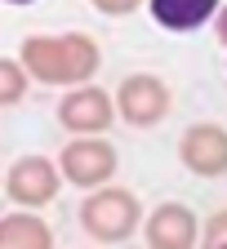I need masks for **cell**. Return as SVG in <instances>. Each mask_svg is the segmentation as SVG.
<instances>
[{
  "label": "cell",
  "instance_id": "6da1fadb",
  "mask_svg": "<svg viewBox=\"0 0 227 249\" xmlns=\"http://www.w3.org/2000/svg\"><path fill=\"white\" fill-rule=\"evenodd\" d=\"M18 62L36 85L72 89V85H89L103 71V45L89 31H58V36L36 31L18 45Z\"/></svg>",
  "mask_w": 227,
  "mask_h": 249
},
{
  "label": "cell",
  "instance_id": "7a4b0ae2",
  "mask_svg": "<svg viewBox=\"0 0 227 249\" xmlns=\"http://www.w3.org/2000/svg\"><path fill=\"white\" fill-rule=\"evenodd\" d=\"M138 223H143V200L129 192V187L103 182V187H94V192H85V200H80V227L98 245L129 240L138 231Z\"/></svg>",
  "mask_w": 227,
  "mask_h": 249
},
{
  "label": "cell",
  "instance_id": "3957f363",
  "mask_svg": "<svg viewBox=\"0 0 227 249\" xmlns=\"http://www.w3.org/2000/svg\"><path fill=\"white\" fill-rule=\"evenodd\" d=\"M112 103H116V120H125L129 129H151L174 111V93L156 71H129L116 85Z\"/></svg>",
  "mask_w": 227,
  "mask_h": 249
},
{
  "label": "cell",
  "instance_id": "277c9868",
  "mask_svg": "<svg viewBox=\"0 0 227 249\" xmlns=\"http://www.w3.org/2000/svg\"><path fill=\"white\" fill-rule=\"evenodd\" d=\"M116 165H120V156L107 142V134H76V138H67V147L58 151L62 182L80 187V192H94V187L112 182L116 178Z\"/></svg>",
  "mask_w": 227,
  "mask_h": 249
},
{
  "label": "cell",
  "instance_id": "5b68a950",
  "mask_svg": "<svg viewBox=\"0 0 227 249\" xmlns=\"http://www.w3.org/2000/svg\"><path fill=\"white\" fill-rule=\"evenodd\" d=\"M0 192L14 200V209H45V205H54L58 192H62L58 160H49V156H18V160L5 169V178H0Z\"/></svg>",
  "mask_w": 227,
  "mask_h": 249
},
{
  "label": "cell",
  "instance_id": "8992f818",
  "mask_svg": "<svg viewBox=\"0 0 227 249\" xmlns=\"http://www.w3.org/2000/svg\"><path fill=\"white\" fill-rule=\"evenodd\" d=\"M58 124L67 129L72 138L76 134H107L116 124V103L103 85H72L67 93L58 98Z\"/></svg>",
  "mask_w": 227,
  "mask_h": 249
},
{
  "label": "cell",
  "instance_id": "52a82bcc",
  "mask_svg": "<svg viewBox=\"0 0 227 249\" xmlns=\"http://www.w3.org/2000/svg\"><path fill=\"white\" fill-rule=\"evenodd\" d=\"M178 160L196 178H223L227 174V129L218 120L187 124L183 138H178Z\"/></svg>",
  "mask_w": 227,
  "mask_h": 249
},
{
  "label": "cell",
  "instance_id": "ba28073f",
  "mask_svg": "<svg viewBox=\"0 0 227 249\" xmlns=\"http://www.w3.org/2000/svg\"><path fill=\"white\" fill-rule=\"evenodd\" d=\"M143 240L147 249H196L201 223L183 200H160L151 213H143Z\"/></svg>",
  "mask_w": 227,
  "mask_h": 249
},
{
  "label": "cell",
  "instance_id": "9c48e42d",
  "mask_svg": "<svg viewBox=\"0 0 227 249\" xmlns=\"http://www.w3.org/2000/svg\"><path fill=\"white\" fill-rule=\"evenodd\" d=\"M0 249H54V227L40 209H14L0 218Z\"/></svg>",
  "mask_w": 227,
  "mask_h": 249
},
{
  "label": "cell",
  "instance_id": "30bf717a",
  "mask_svg": "<svg viewBox=\"0 0 227 249\" xmlns=\"http://www.w3.org/2000/svg\"><path fill=\"white\" fill-rule=\"evenodd\" d=\"M218 5L223 0H147L156 27H165V31H196L218 14Z\"/></svg>",
  "mask_w": 227,
  "mask_h": 249
},
{
  "label": "cell",
  "instance_id": "8fae6325",
  "mask_svg": "<svg viewBox=\"0 0 227 249\" xmlns=\"http://www.w3.org/2000/svg\"><path fill=\"white\" fill-rule=\"evenodd\" d=\"M31 89V76L22 71L18 58H5L0 53V107H18Z\"/></svg>",
  "mask_w": 227,
  "mask_h": 249
},
{
  "label": "cell",
  "instance_id": "7c38bea8",
  "mask_svg": "<svg viewBox=\"0 0 227 249\" xmlns=\"http://www.w3.org/2000/svg\"><path fill=\"white\" fill-rule=\"evenodd\" d=\"M201 249H227V209H214L201 223Z\"/></svg>",
  "mask_w": 227,
  "mask_h": 249
},
{
  "label": "cell",
  "instance_id": "4fadbf2b",
  "mask_svg": "<svg viewBox=\"0 0 227 249\" xmlns=\"http://www.w3.org/2000/svg\"><path fill=\"white\" fill-rule=\"evenodd\" d=\"M94 9H98L103 18H129V14H138L147 0H89Z\"/></svg>",
  "mask_w": 227,
  "mask_h": 249
},
{
  "label": "cell",
  "instance_id": "5bb4252c",
  "mask_svg": "<svg viewBox=\"0 0 227 249\" xmlns=\"http://www.w3.org/2000/svg\"><path fill=\"white\" fill-rule=\"evenodd\" d=\"M209 22H214V36H218V45L227 49V9H218V14L209 18Z\"/></svg>",
  "mask_w": 227,
  "mask_h": 249
},
{
  "label": "cell",
  "instance_id": "9a60e30c",
  "mask_svg": "<svg viewBox=\"0 0 227 249\" xmlns=\"http://www.w3.org/2000/svg\"><path fill=\"white\" fill-rule=\"evenodd\" d=\"M5 5H36V0H5Z\"/></svg>",
  "mask_w": 227,
  "mask_h": 249
},
{
  "label": "cell",
  "instance_id": "2e32d148",
  "mask_svg": "<svg viewBox=\"0 0 227 249\" xmlns=\"http://www.w3.org/2000/svg\"><path fill=\"white\" fill-rule=\"evenodd\" d=\"M0 178H5V165H0Z\"/></svg>",
  "mask_w": 227,
  "mask_h": 249
}]
</instances>
